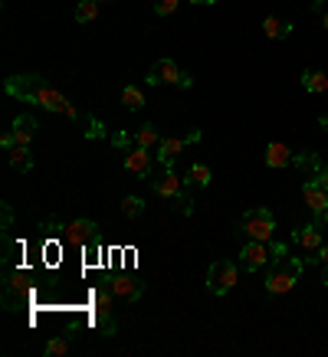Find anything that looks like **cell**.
<instances>
[{
	"instance_id": "6da1fadb",
	"label": "cell",
	"mask_w": 328,
	"mask_h": 357,
	"mask_svg": "<svg viewBox=\"0 0 328 357\" xmlns=\"http://www.w3.org/2000/svg\"><path fill=\"white\" fill-rule=\"evenodd\" d=\"M3 92H7L10 98H20V102H27V105H40V109L56 112V115H66V119H79L76 105H73V102H69V98H66L59 89L50 86L43 76H36V73L3 79Z\"/></svg>"
},
{
	"instance_id": "7a4b0ae2",
	"label": "cell",
	"mask_w": 328,
	"mask_h": 357,
	"mask_svg": "<svg viewBox=\"0 0 328 357\" xmlns=\"http://www.w3.org/2000/svg\"><path fill=\"white\" fill-rule=\"evenodd\" d=\"M302 269H306V259H289V256H285V259H276L273 266L266 269V279H262L266 292L269 295H285L295 282H299Z\"/></svg>"
},
{
	"instance_id": "3957f363",
	"label": "cell",
	"mask_w": 328,
	"mask_h": 357,
	"mask_svg": "<svg viewBox=\"0 0 328 357\" xmlns=\"http://www.w3.org/2000/svg\"><path fill=\"white\" fill-rule=\"evenodd\" d=\"M40 233H46V236L59 233L66 243L82 246V243H92V239L98 236V223L96 220H69V223H63V220H43V223H40Z\"/></svg>"
},
{
	"instance_id": "277c9868",
	"label": "cell",
	"mask_w": 328,
	"mask_h": 357,
	"mask_svg": "<svg viewBox=\"0 0 328 357\" xmlns=\"http://www.w3.org/2000/svg\"><path fill=\"white\" fill-rule=\"evenodd\" d=\"M148 184H151V190L158 197H164V200H171V204H181V213H184V217H191V213H194V200H191V197L184 194V184H181V181H177V174H174V167H164L161 174H154L151 181H148Z\"/></svg>"
},
{
	"instance_id": "5b68a950",
	"label": "cell",
	"mask_w": 328,
	"mask_h": 357,
	"mask_svg": "<svg viewBox=\"0 0 328 357\" xmlns=\"http://www.w3.org/2000/svg\"><path fill=\"white\" fill-rule=\"evenodd\" d=\"M27 295H30V279L20 269H13L10 259H3V308L7 312H20Z\"/></svg>"
},
{
	"instance_id": "8992f818",
	"label": "cell",
	"mask_w": 328,
	"mask_h": 357,
	"mask_svg": "<svg viewBox=\"0 0 328 357\" xmlns=\"http://www.w3.org/2000/svg\"><path fill=\"white\" fill-rule=\"evenodd\" d=\"M240 229L246 236L260 239V243H269V239L276 236V217L266 206H256V210H246L240 217Z\"/></svg>"
},
{
	"instance_id": "52a82bcc",
	"label": "cell",
	"mask_w": 328,
	"mask_h": 357,
	"mask_svg": "<svg viewBox=\"0 0 328 357\" xmlns=\"http://www.w3.org/2000/svg\"><path fill=\"white\" fill-rule=\"evenodd\" d=\"M112 289L109 285H98L96 292H92V314H96L98 321V331L105 337H115L119 335V321H115V312H112Z\"/></svg>"
},
{
	"instance_id": "ba28073f",
	"label": "cell",
	"mask_w": 328,
	"mask_h": 357,
	"mask_svg": "<svg viewBox=\"0 0 328 357\" xmlns=\"http://www.w3.org/2000/svg\"><path fill=\"white\" fill-rule=\"evenodd\" d=\"M237 279H240V266L237 262H230V259H217V262H210V269H207V289L210 295H227L233 285H237Z\"/></svg>"
},
{
	"instance_id": "9c48e42d",
	"label": "cell",
	"mask_w": 328,
	"mask_h": 357,
	"mask_svg": "<svg viewBox=\"0 0 328 357\" xmlns=\"http://www.w3.org/2000/svg\"><path fill=\"white\" fill-rule=\"evenodd\" d=\"M200 138H204L200 128H191L184 138H161V144H158V161H161V167H174L177 154L184 151L187 144H197Z\"/></svg>"
},
{
	"instance_id": "30bf717a",
	"label": "cell",
	"mask_w": 328,
	"mask_h": 357,
	"mask_svg": "<svg viewBox=\"0 0 328 357\" xmlns=\"http://www.w3.org/2000/svg\"><path fill=\"white\" fill-rule=\"evenodd\" d=\"M273 262V252H269V243H260V239H250L246 246L240 249V269L243 272H256L266 269Z\"/></svg>"
},
{
	"instance_id": "8fae6325",
	"label": "cell",
	"mask_w": 328,
	"mask_h": 357,
	"mask_svg": "<svg viewBox=\"0 0 328 357\" xmlns=\"http://www.w3.org/2000/svg\"><path fill=\"white\" fill-rule=\"evenodd\" d=\"M125 171H131L135 177H142V181H151L154 177V158L148 148H131L125 151Z\"/></svg>"
},
{
	"instance_id": "7c38bea8",
	"label": "cell",
	"mask_w": 328,
	"mask_h": 357,
	"mask_svg": "<svg viewBox=\"0 0 328 357\" xmlns=\"http://www.w3.org/2000/svg\"><path fill=\"white\" fill-rule=\"evenodd\" d=\"M109 289H112V295H115V298H119V302H138V298H142V282L138 279H131V275H125V272H115V275H112L109 279Z\"/></svg>"
},
{
	"instance_id": "4fadbf2b",
	"label": "cell",
	"mask_w": 328,
	"mask_h": 357,
	"mask_svg": "<svg viewBox=\"0 0 328 357\" xmlns=\"http://www.w3.org/2000/svg\"><path fill=\"white\" fill-rule=\"evenodd\" d=\"M151 73H158L161 86H181V89H191V86H194V79L187 76L184 69H177L174 59H158V63L151 66Z\"/></svg>"
},
{
	"instance_id": "5bb4252c",
	"label": "cell",
	"mask_w": 328,
	"mask_h": 357,
	"mask_svg": "<svg viewBox=\"0 0 328 357\" xmlns=\"http://www.w3.org/2000/svg\"><path fill=\"white\" fill-rule=\"evenodd\" d=\"M302 197H306L308 210H312L315 217H325V210H328V190L318 184L315 177H308L306 184H302Z\"/></svg>"
},
{
	"instance_id": "9a60e30c",
	"label": "cell",
	"mask_w": 328,
	"mask_h": 357,
	"mask_svg": "<svg viewBox=\"0 0 328 357\" xmlns=\"http://www.w3.org/2000/svg\"><path fill=\"white\" fill-rule=\"evenodd\" d=\"M318 220H322V217H318ZM318 220H312V223H306V227L295 229V233H292L295 246L308 249V252H318V246L325 243V239H322V223H318Z\"/></svg>"
},
{
	"instance_id": "2e32d148",
	"label": "cell",
	"mask_w": 328,
	"mask_h": 357,
	"mask_svg": "<svg viewBox=\"0 0 328 357\" xmlns=\"http://www.w3.org/2000/svg\"><path fill=\"white\" fill-rule=\"evenodd\" d=\"M289 164H292L289 144H283V141H269V144H266V167H269V171H283V167H289Z\"/></svg>"
},
{
	"instance_id": "e0dca14e",
	"label": "cell",
	"mask_w": 328,
	"mask_h": 357,
	"mask_svg": "<svg viewBox=\"0 0 328 357\" xmlns=\"http://www.w3.org/2000/svg\"><path fill=\"white\" fill-rule=\"evenodd\" d=\"M10 131H13V138H17V144H27V148H30L33 135H36V119H33V115H17Z\"/></svg>"
},
{
	"instance_id": "ac0fdd59",
	"label": "cell",
	"mask_w": 328,
	"mask_h": 357,
	"mask_svg": "<svg viewBox=\"0 0 328 357\" xmlns=\"http://www.w3.org/2000/svg\"><path fill=\"white\" fill-rule=\"evenodd\" d=\"M299 82H302V89H306V92H312V96L328 92V73H318V69H306Z\"/></svg>"
},
{
	"instance_id": "d6986e66",
	"label": "cell",
	"mask_w": 328,
	"mask_h": 357,
	"mask_svg": "<svg viewBox=\"0 0 328 357\" xmlns=\"http://www.w3.org/2000/svg\"><path fill=\"white\" fill-rule=\"evenodd\" d=\"M7 158H10V167L17 174H30L33 171V154H30V148H27V144L10 148V151H7Z\"/></svg>"
},
{
	"instance_id": "ffe728a7",
	"label": "cell",
	"mask_w": 328,
	"mask_h": 357,
	"mask_svg": "<svg viewBox=\"0 0 328 357\" xmlns=\"http://www.w3.org/2000/svg\"><path fill=\"white\" fill-rule=\"evenodd\" d=\"M262 33H266L269 40H289V36H292V23L279 20V17H266V20H262Z\"/></svg>"
},
{
	"instance_id": "44dd1931",
	"label": "cell",
	"mask_w": 328,
	"mask_h": 357,
	"mask_svg": "<svg viewBox=\"0 0 328 357\" xmlns=\"http://www.w3.org/2000/svg\"><path fill=\"white\" fill-rule=\"evenodd\" d=\"M151 144H161V131L154 128V125H142V128L135 131V148H148L151 151Z\"/></svg>"
},
{
	"instance_id": "7402d4cb",
	"label": "cell",
	"mask_w": 328,
	"mask_h": 357,
	"mask_svg": "<svg viewBox=\"0 0 328 357\" xmlns=\"http://www.w3.org/2000/svg\"><path fill=\"white\" fill-rule=\"evenodd\" d=\"M121 105H125L128 112L144 109V92L138 86H125V89H121Z\"/></svg>"
},
{
	"instance_id": "603a6c76",
	"label": "cell",
	"mask_w": 328,
	"mask_h": 357,
	"mask_svg": "<svg viewBox=\"0 0 328 357\" xmlns=\"http://www.w3.org/2000/svg\"><path fill=\"white\" fill-rule=\"evenodd\" d=\"M210 177H214V174H210L207 164H191V167H187V184L191 187H207Z\"/></svg>"
},
{
	"instance_id": "cb8c5ba5",
	"label": "cell",
	"mask_w": 328,
	"mask_h": 357,
	"mask_svg": "<svg viewBox=\"0 0 328 357\" xmlns=\"http://www.w3.org/2000/svg\"><path fill=\"white\" fill-rule=\"evenodd\" d=\"M73 17H76V23H92L98 17V0H79Z\"/></svg>"
},
{
	"instance_id": "d4e9b609",
	"label": "cell",
	"mask_w": 328,
	"mask_h": 357,
	"mask_svg": "<svg viewBox=\"0 0 328 357\" xmlns=\"http://www.w3.org/2000/svg\"><path fill=\"white\" fill-rule=\"evenodd\" d=\"M142 210H144V200H142V197L128 194L125 200H121V213H125L128 220H138V217H142Z\"/></svg>"
},
{
	"instance_id": "484cf974",
	"label": "cell",
	"mask_w": 328,
	"mask_h": 357,
	"mask_svg": "<svg viewBox=\"0 0 328 357\" xmlns=\"http://www.w3.org/2000/svg\"><path fill=\"white\" fill-rule=\"evenodd\" d=\"M292 164L299 171H315L318 164H322V158L315 151H302V154H292Z\"/></svg>"
},
{
	"instance_id": "4316f807",
	"label": "cell",
	"mask_w": 328,
	"mask_h": 357,
	"mask_svg": "<svg viewBox=\"0 0 328 357\" xmlns=\"http://www.w3.org/2000/svg\"><path fill=\"white\" fill-rule=\"evenodd\" d=\"M43 354H46V357H63V354H69V335H66V337H53V341H46Z\"/></svg>"
},
{
	"instance_id": "83f0119b",
	"label": "cell",
	"mask_w": 328,
	"mask_h": 357,
	"mask_svg": "<svg viewBox=\"0 0 328 357\" xmlns=\"http://www.w3.org/2000/svg\"><path fill=\"white\" fill-rule=\"evenodd\" d=\"M177 3H181V0H154L151 10L158 13V17H171V13L177 10Z\"/></svg>"
},
{
	"instance_id": "f1b7e54d",
	"label": "cell",
	"mask_w": 328,
	"mask_h": 357,
	"mask_svg": "<svg viewBox=\"0 0 328 357\" xmlns=\"http://www.w3.org/2000/svg\"><path fill=\"white\" fill-rule=\"evenodd\" d=\"M112 148H125V151H131V148H135V135H125V131L112 135Z\"/></svg>"
},
{
	"instance_id": "f546056e",
	"label": "cell",
	"mask_w": 328,
	"mask_h": 357,
	"mask_svg": "<svg viewBox=\"0 0 328 357\" xmlns=\"http://www.w3.org/2000/svg\"><path fill=\"white\" fill-rule=\"evenodd\" d=\"M86 138H89V141H96V138H105V125H102V121H98L96 115L89 119V131H86Z\"/></svg>"
},
{
	"instance_id": "4dcf8cb0",
	"label": "cell",
	"mask_w": 328,
	"mask_h": 357,
	"mask_svg": "<svg viewBox=\"0 0 328 357\" xmlns=\"http://www.w3.org/2000/svg\"><path fill=\"white\" fill-rule=\"evenodd\" d=\"M269 252H273V262H276V259H285V256H289V243L269 239Z\"/></svg>"
},
{
	"instance_id": "1f68e13d",
	"label": "cell",
	"mask_w": 328,
	"mask_h": 357,
	"mask_svg": "<svg viewBox=\"0 0 328 357\" xmlns=\"http://www.w3.org/2000/svg\"><path fill=\"white\" fill-rule=\"evenodd\" d=\"M315 262H322V266H328V246H325V243L318 246V252H315Z\"/></svg>"
},
{
	"instance_id": "d6a6232c",
	"label": "cell",
	"mask_w": 328,
	"mask_h": 357,
	"mask_svg": "<svg viewBox=\"0 0 328 357\" xmlns=\"http://www.w3.org/2000/svg\"><path fill=\"white\" fill-rule=\"evenodd\" d=\"M144 82H148V86H151V89H158V86H161V79H158V73H151V69H148V76H144Z\"/></svg>"
},
{
	"instance_id": "836d02e7",
	"label": "cell",
	"mask_w": 328,
	"mask_h": 357,
	"mask_svg": "<svg viewBox=\"0 0 328 357\" xmlns=\"http://www.w3.org/2000/svg\"><path fill=\"white\" fill-rule=\"evenodd\" d=\"M187 3H204V7H214L217 0H187Z\"/></svg>"
},
{
	"instance_id": "e575fe53",
	"label": "cell",
	"mask_w": 328,
	"mask_h": 357,
	"mask_svg": "<svg viewBox=\"0 0 328 357\" xmlns=\"http://www.w3.org/2000/svg\"><path fill=\"white\" fill-rule=\"evenodd\" d=\"M318 125H322V128L328 131V112H325V115H318Z\"/></svg>"
},
{
	"instance_id": "d590c367",
	"label": "cell",
	"mask_w": 328,
	"mask_h": 357,
	"mask_svg": "<svg viewBox=\"0 0 328 357\" xmlns=\"http://www.w3.org/2000/svg\"><path fill=\"white\" fill-rule=\"evenodd\" d=\"M322 282H325V285H328V266H325V272H322Z\"/></svg>"
},
{
	"instance_id": "8d00e7d4",
	"label": "cell",
	"mask_w": 328,
	"mask_h": 357,
	"mask_svg": "<svg viewBox=\"0 0 328 357\" xmlns=\"http://www.w3.org/2000/svg\"><path fill=\"white\" fill-rule=\"evenodd\" d=\"M322 23H325V30H328V13H325V17H322Z\"/></svg>"
},
{
	"instance_id": "74e56055",
	"label": "cell",
	"mask_w": 328,
	"mask_h": 357,
	"mask_svg": "<svg viewBox=\"0 0 328 357\" xmlns=\"http://www.w3.org/2000/svg\"><path fill=\"white\" fill-rule=\"evenodd\" d=\"M322 223H325V227H328V210H325V217H322Z\"/></svg>"
},
{
	"instance_id": "f35d334b",
	"label": "cell",
	"mask_w": 328,
	"mask_h": 357,
	"mask_svg": "<svg viewBox=\"0 0 328 357\" xmlns=\"http://www.w3.org/2000/svg\"><path fill=\"white\" fill-rule=\"evenodd\" d=\"M98 3H109V0H98Z\"/></svg>"
},
{
	"instance_id": "ab89813d",
	"label": "cell",
	"mask_w": 328,
	"mask_h": 357,
	"mask_svg": "<svg viewBox=\"0 0 328 357\" xmlns=\"http://www.w3.org/2000/svg\"><path fill=\"white\" fill-rule=\"evenodd\" d=\"M325 3H328V0H325Z\"/></svg>"
}]
</instances>
